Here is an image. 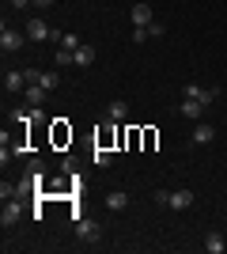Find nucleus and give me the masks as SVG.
I'll list each match as a JSON object with an SVG mask.
<instances>
[{
	"mask_svg": "<svg viewBox=\"0 0 227 254\" xmlns=\"http://www.w3.org/2000/svg\"><path fill=\"white\" fill-rule=\"evenodd\" d=\"M23 46H27V31H11L8 23L0 27V50L4 53H19Z\"/></svg>",
	"mask_w": 227,
	"mask_h": 254,
	"instance_id": "obj_1",
	"label": "nucleus"
},
{
	"mask_svg": "<svg viewBox=\"0 0 227 254\" xmlns=\"http://www.w3.org/2000/svg\"><path fill=\"white\" fill-rule=\"evenodd\" d=\"M19 220H23V205H19V197H8V201H4V212H0V224H4V228H15Z\"/></svg>",
	"mask_w": 227,
	"mask_h": 254,
	"instance_id": "obj_2",
	"label": "nucleus"
},
{
	"mask_svg": "<svg viewBox=\"0 0 227 254\" xmlns=\"http://www.w3.org/2000/svg\"><path fill=\"white\" fill-rule=\"evenodd\" d=\"M23 31H27V42H45V38H53V31H49L45 19H31Z\"/></svg>",
	"mask_w": 227,
	"mask_h": 254,
	"instance_id": "obj_3",
	"label": "nucleus"
},
{
	"mask_svg": "<svg viewBox=\"0 0 227 254\" xmlns=\"http://www.w3.org/2000/svg\"><path fill=\"white\" fill-rule=\"evenodd\" d=\"M129 23H133V27H148V23H155V19H151V4H148V0H140V4H133V8H129Z\"/></svg>",
	"mask_w": 227,
	"mask_h": 254,
	"instance_id": "obj_4",
	"label": "nucleus"
},
{
	"mask_svg": "<svg viewBox=\"0 0 227 254\" xmlns=\"http://www.w3.org/2000/svg\"><path fill=\"white\" fill-rule=\"evenodd\" d=\"M216 140V126L212 122H197L193 126V144H212Z\"/></svg>",
	"mask_w": 227,
	"mask_h": 254,
	"instance_id": "obj_5",
	"label": "nucleus"
},
{
	"mask_svg": "<svg viewBox=\"0 0 227 254\" xmlns=\"http://www.w3.org/2000/svg\"><path fill=\"white\" fill-rule=\"evenodd\" d=\"M167 205H171L174 212H185L189 205H193V190H171V201Z\"/></svg>",
	"mask_w": 227,
	"mask_h": 254,
	"instance_id": "obj_6",
	"label": "nucleus"
},
{
	"mask_svg": "<svg viewBox=\"0 0 227 254\" xmlns=\"http://www.w3.org/2000/svg\"><path fill=\"white\" fill-rule=\"evenodd\" d=\"M205 110H208V106L201 103V99H182V114L189 118V122H201V118H205Z\"/></svg>",
	"mask_w": 227,
	"mask_h": 254,
	"instance_id": "obj_7",
	"label": "nucleus"
},
{
	"mask_svg": "<svg viewBox=\"0 0 227 254\" xmlns=\"http://www.w3.org/2000/svg\"><path fill=\"white\" fill-rule=\"evenodd\" d=\"M106 209L110 212H125V209H129V193H125V190H110L106 193Z\"/></svg>",
	"mask_w": 227,
	"mask_h": 254,
	"instance_id": "obj_8",
	"label": "nucleus"
},
{
	"mask_svg": "<svg viewBox=\"0 0 227 254\" xmlns=\"http://www.w3.org/2000/svg\"><path fill=\"white\" fill-rule=\"evenodd\" d=\"M106 118H110V122H125V118H129V103H125V99H110Z\"/></svg>",
	"mask_w": 227,
	"mask_h": 254,
	"instance_id": "obj_9",
	"label": "nucleus"
},
{
	"mask_svg": "<svg viewBox=\"0 0 227 254\" xmlns=\"http://www.w3.org/2000/svg\"><path fill=\"white\" fill-rule=\"evenodd\" d=\"M4 91H27V76L8 68V72H4Z\"/></svg>",
	"mask_w": 227,
	"mask_h": 254,
	"instance_id": "obj_10",
	"label": "nucleus"
},
{
	"mask_svg": "<svg viewBox=\"0 0 227 254\" xmlns=\"http://www.w3.org/2000/svg\"><path fill=\"white\" fill-rule=\"evenodd\" d=\"M23 95H27V106H42L45 99H49V91H45L42 84H27V91H23Z\"/></svg>",
	"mask_w": 227,
	"mask_h": 254,
	"instance_id": "obj_11",
	"label": "nucleus"
},
{
	"mask_svg": "<svg viewBox=\"0 0 227 254\" xmlns=\"http://www.w3.org/2000/svg\"><path fill=\"white\" fill-rule=\"evenodd\" d=\"M38 84H42L45 91H57V87H61V72H57V68H42V76H38Z\"/></svg>",
	"mask_w": 227,
	"mask_h": 254,
	"instance_id": "obj_12",
	"label": "nucleus"
},
{
	"mask_svg": "<svg viewBox=\"0 0 227 254\" xmlns=\"http://www.w3.org/2000/svg\"><path fill=\"white\" fill-rule=\"evenodd\" d=\"M205 251H208V254H224V251H227L224 235H220V232H208V235H205Z\"/></svg>",
	"mask_w": 227,
	"mask_h": 254,
	"instance_id": "obj_13",
	"label": "nucleus"
},
{
	"mask_svg": "<svg viewBox=\"0 0 227 254\" xmlns=\"http://www.w3.org/2000/svg\"><path fill=\"white\" fill-rule=\"evenodd\" d=\"M91 163H95V167H110V163H114V152L102 148V144H95V152H91Z\"/></svg>",
	"mask_w": 227,
	"mask_h": 254,
	"instance_id": "obj_14",
	"label": "nucleus"
},
{
	"mask_svg": "<svg viewBox=\"0 0 227 254\" xmlns=\"http://www.w3.org/2000/svg\"><path fill=\"white\" fill-rule=\"evenodd\" d=\"M76 64H80V68H87V64H95V46H80V50H76Z\"/></svg>",
	"mask_w": 227,
	"mask_h": 254,
	"instance_id": "obj_15",
	"label": "nucleus"
},
{
	"mask_svg": "<svg viewBox=\"0 0 227 254\" xmlns=\"http://www.w3.org/2000/svg\"><path fill=\"white\" fill-rule=\"evenodd\" d=\"M98 228L91 220H84V216H80V220H76V235H80V239H91V235H95Z\"/></svg>",
	"mask_w": 227,
	"mask_h": 254,
	"instance_id": "obj_16",
	"label": "nucleus"
},
{
	"mask_svg": "<svg viewBox=\"0 0 227 254\" xmlns=\"http://www.w3.org/2000/svg\"><path fill=\"white\" fill-rule=\"evenodd\" d=\"M80 46H84V42H80V38H76V34L72 31H61V50H80Z\"/></svg>",
	"mask_w": 227,
	"mask_h": 254,
	"instance_id": "obj_17",
	"label": "nucleus"
},
{
	"mask_svg": "<svg viewBox=\"0 0 227 254\" xmlns=\"http://www.w3.org/2000/svg\"><path fill=\"white\" fill-rule=\"evenodd\" d=\"M205 95V87H197V84H185L182 87V99H201Z\"/></svg>",
	"mask_w": 227,
	"mask_h": 254,
	"instance_id": "obj_18",
	"label": "nucleus"
},
{
	"mask_svg": "<svg viewBox=\"0 0 227 254\" xmlns=\"http://www.w3.org/2000/svg\"><path fill=\"white\" fill-rule=\"evenodd\" d=\"M216 99H220V87H205V95H201V103H205V106H212Z\"/></svg>",
	"mask_w": 227,
	"mask_h": 254,
	"instance_id": "obj_19",
	"label": "nucleus"
},
{
	"mask_svg": "<svg viewBox=\"0 0 227 254\" xmlns=\"http://www.w3.org/2000/svg\"><path fill=\"white\" fill-rule=\"evenodd\" d=\"M148 38H151V34H148V27H133V42H136V46H140V42H148Z\"/></svg>",
	"mask_w": 227,
	"mask_h": 254,
	"instance_id": "obj_20",
	"label": "nucleus"
},
{
	"mask_svg": "<svg viewBox=\"0 0 227 254\" xmlns=\"http://www.w3.org/2000/svg\"><path fill=\"white\" fill-rule=\"evenodd\" d=\"M23 76H27V84H38V76H42V68H23Z\"/></svg>",
	"mask_w": 227,
	"mask_h": 254,
	"instance_id": "obj_21",
	"label": "nucleus"
},
{
	"mask_svg": "<svg viewBox=\"0 0 227 254\" xmlns=\"http://www.w3.org/2000/svg\"><path fill=\"white\" fill-rule=\"evenodd\" d=\"M31 122H49V118H45L42 106H31Z\"/></svg>",
	"mask_w": 227,
	"mask_h": 254,
	"instance_id": "obj_22",
	"label": "nucleus"
},
{
	"mask_svg": "<svg viewBox=\"0 0 227 254\" xmlns=\"http://www.w3.org/2000/svg\"><path fill=\"white\" fill-rule=\"evenodd\" d=\"M148 34H151V38H163L167 31H163V23H148Z\"/></svg>",
	"mask_w": 227,
	"mask_h": 254,
	"instance_id": "obj_23",
	"label": "nucleus"
},
{
	"mask_svg": "<svg viewBox=\"0 0 227 254\" xmlns=\"http://www.w3.org/2000/svg\"><path fill=\"white\" fill-rule=\"evenodd\" d=\"M171 201V190H155V205H167Z\"/></svg>",
	"mask_w": 227,
	"mask_h": 254,
	"instance_id": "obj_24",
	"label": "nucleus"
},
{
	"mask_svg": "<svg viewBox=\"0 0 227 254\" xmlns=\"http://www.w3.org/2000/svg\"><path fill=\"white\" fill-rule=\"evenodd\" d=\"M34 4H38V11H45V8H53L57 0H34Z\"/></svg>",
	"mask_w": 227,
	"mask_h": 254,
	"instance_id": "obj_25",
	"label": "nucleus"
},
{
	"mask_svg": "<svg viewBox=\"0 0 227 254\" xmlns=\"http://www.w3.org/2000/svg\"><path fill=\"white\" fill-rule=\"evenodd\" d=\"M27 4H34V0H11V8H27Z\"/></svg>",
	"mask_w": 227,
	"mask_h": 254,
	"instance_id": "obj_26",
	"label": "nucleus"
}]
</instances>
